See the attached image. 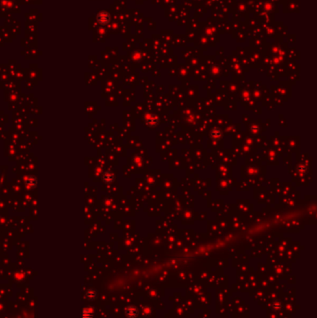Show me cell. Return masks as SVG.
I'll return each mask as SVG.
<instances>
[{
	"mask_svg": "<svg viewBox=\"0 0 317 318\" xmlns=\"http://www.w3.org/2000/svg\"><path fill=\"white\" fill-rule=\"evenodd\" d=\"M93 313L89 309H83L81 311V318H92Z\"/></svg>",
	"mask_w": 317,
	"mask_h": 318,
	"instance_id": "3",
	"label": "cell"
},
{
	"mask_svg": "<svg viewBox=\"0 0 317 318\" xmlns=\"http://www.w3.org/2000/svg\"><path fill=\"white\" fill-rule=\"evenodd\" d=\"M86 296H87V298H88V299H94V298L96 297V291H95V290H93V289H89V290L87 292V294H86Z\"/></svg>",
	"mask_w": 317,
	"mask_h": 318,
	"instance_id": "4",
	"label": "cell"
},
{
	"mask_svg": "<svg viewBox=\"0 0 317 318\" xmlns=\"http://www.w3.org/2000/svg\"><path fill=\"white\" fill-rule=\"evenodd\" d=\"M126 313L129 318H133L137 315V313H137V310L133 306H129L128 308L126 309Z\"/></svg>",
	"mask_w": 317,
	"mask_h": 318,
	"instance_id": "2",
	"label": "cell"
},
{
	"mask_svg": "<svg viewBox=\"0 0 317 318\" xmlns=\"http://www.w3.org/2000/svg\"><path fill=\"white\" fill-rule=\"evenodd\" d=\"M109 19H110L109 15L107 14V13H105V12H102V13H100V15L98 16V20H99V21H100L101 23H102V24H105V23H108V21H109Z\"/></svg>",
	"mask_w": 317,
	"mask_h": 318,
	"instance_id": "1",
	"label": "cell"
}]
</instances>
